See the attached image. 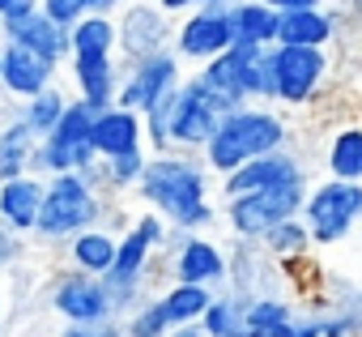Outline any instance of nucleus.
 Segmentation results:
<instances>
[{"label":"nucleus","instance_id":"obj_1","mask_svg":"<svg viewBox=\"0 0 362 337\" xmlns=\"http://www.w3.org/2000/svg\"><path fill=\"white\" fill-rule=\"evenodd\" d=\"M136 197L179 235H197L218 222V210L209 201V171L197 154H149L136 180Z\"/></svg>","mask_w":362,"mask_h":337},{"label":"nucleus","instance_id":"obj_2","mask_svg":"<svg viewBox=\"0 0 362 337\" xmlns=\"http://www.w3.org/2000/svg\"><path fill=\"white\" fill-rule=\"evenodd\" d=\"M286 145H290V124L277 111H269L260 103H247V107L222 115L218 132L201 149V162H205V171H214V176H230V171H239L243 162L264 158V154L286 149Z\"/></svg>","mask_w":362,"mask_h":337},{"label":"nucleus","instance_id":"obj_3","mask_svg":"<svg viewBox=\"0 0 362 337\" xmlns=\"http://www.w3.org/2000/svg\"><path fill=\"white\" fill-rule=\"evenodd\" d=\"M107 205H111V197L98 193L81 171L47 176L39 222H35V239L39 244H69L73 235H81L90 227H103Z\"/></svg>","mask_w":362,"mask_h":337},{"label":"nucleus","instance_id":"obj_4","mask_svg":"<svg viewBox=\"0 0 362 337\" xmlns=\"http://www.w3.org/2000/svg\"><path fill=\"white\" fill-rule=\"evenodd\" d=\"M90 124H94V111L81 107L77 98H69L60 124L35 145V162H30V171L35 176H69V171H86V166L98 162L94 145H90Z\"/></svg>","mask_w":362,"mask_h":337},{"label":"nucleus","instance_id":"obj_5","mask_svg":"<svg viewBox=\"0 0 362 337\" xmlns=\"http://www.w3.org/2000/svg\"><path fill=\"white\" fill-rule=\"evenodd\" d=\"M298 222L307 227L311 244H341L358 222H362V184H341V180H324L315 188H307Z\"/></svg>","mask_w":362,"mask_h":337},{"label":"nucleus","instance_id":"obj_6","mask_svg":"<svg viewBox=\"0 0 362 337\" xmlns=\"http://www.w3.org/2000/svg\"><path fill=\"white\" fill-rule=\"evenodd\" d=\"M218 124H222V107L214 103V94L197 77H184L175 90V103H170L166 145L175 154H201L209 145V137L218 132Z\"/></svg>","mask_w":362,"mask_h":337},{"label":"nucleus","instance_id":"obj_7","mask_svg":"<svg viewBox=\"0 0 362 337\" xmlns=\"http://www.w3.org/2000/svg\"><path fill=\"white\" fill-rule=\"evenodd\" d=\"M269 69H273V103L286 107H307L311 98H320L324 81H328V52L315 47H269Z\"/></svg>","mask_w":362,"mask_h":337},{"label":"nucleus","instance_id":"obj_8","mask_svg":"<svg viewBox=\"0 0 362 337\" xmlns=\"http://www.w3.org/2000/svg\"><path fill=\"white\" fill-rule=\"evenodd\" d=\"M307 188H273V193H252V197H235L226 201V227L239 244H260L273 227L298 218Z\"/></svg>","mask_w":362,"mask_h":337},{"label":"nucleus","instance_id":"obj_9","mask_svg":"<svg viewBox=\"0 0 362 337\" xmlns=\"http://www.w3.org/2000/svg\"><path fill=\"white\" fill-rule=\"evenodd\" d=\"M170 39H175V22L153 5V0H128V5L115 13V52L124 56L119 64L170 52Z\"/></svg>","mask_w":362,"mask_h":337},{"label":"nucleus","instance_id":"obj_10","mask_svg":"<svg viewBox=\"0 0 362 337\" xmlns=\"http://www.w3.org/2000/svg\"><path fill=\"white\" fill-rule=\"evenodd\" d=\"M179 81H184V64H179L175 52H158L149 60H132L119 64V86H115V107L145 115L162 94H170Z\"/></svg>","mask_w":362,"mask_h":337},{"label":"nucleus","instance_id":"obj_11","mask_svg":"<svg viewBox=\"0 0 362 337\" xmlns=\"http://www.w3.org/2000/svg\"><path fill=\"white\" fill-rule=\"evenodd\" d=\"M273 188H307V162L290 149H273L264 158L243 162L239 171L222 176V197H252V193H273Z\"/></svg>","mask_w":362,"mask_h":337},{"label":"nucleus","instance_id":"obj_12","mask_svg":"<svg viewBox=\"0 0 362 337\" xmlns=\"http://www.w3.org/2000/svg\"><path fill=\"white\" fill-rule=\"evenodd\" d=\"M226 47H235V35H230L226 9H218V5L192 9L184 22L175 26V39H170V52L179 56V64H209Z\"/></svg>","mask_w":362,"mask_h":337},{"label":"nucleus","instance_id":"obj_13","mask_svg":"<svg viewBox=\"0 0 362 337\" xmlns=\"http://www.w3.org/2000/svg\"><path fill=\"white\" fill-rule=\"evenodd\" d=\"M47 303L64 324H107L115 320L107 286L98 278H86L77 269H64L52 286H47Z\"/></svg>","mask_w":362,"mask_h":337},{"label":"nucleus","instance_id":"obj_14","mask_svg":"<svg viewBox=\"0 0 362 337\" xmlns=\"http://www.w3.org/2000/svg\"><path fill=\"white\" fill-rule=\"evenodd\" d=\"M175 244V256H170V278L184 282V286H205V290H218L222 282H230V261L226 252L205 239V235H170Z\"/></svg>","mask_w":362,"mask_h":337},{"label":"nucleus","instance_id":"obj_15","mask_svg":"<svg viewBox=\"0 0 362 337\" xmlns=\"http://www.w3.org/2000/svg\"><path fill=\"white\" fill-rule=\"evenodd\" d=\"M69 77H73V98L90 107L94 115L115 107V86H119V60L115 52H69Z\"/></svg>","mask_w":362,"mask_h":337},{"label":"nucleus","instance_id":"obj_16","mask_svg":"<svg viewBox=\"0 0 362 337\" xmlns=\"http://www.w3.org/2000/svg\"><path fill=\"white\" fill-rule=\"evenodd\" d=\"M0 39H5V47H22V52L47 60L56 69L69 60V30L52 26L39 9H30L22 18H5V22H0Z\"/></svg>","mask_w":362,"mask_h":337},{"label":"nucleus","instance_id":"obj_17","mask_svg":"<svg viewBox=\"0 0 362 337\" xmlns=\"http://www.w3.org/2000/svg\"><path fill=\"white\" fill-rule=\"evenodd\" d=\"M56 64L22 52V47H5L0 43V90H5L13 103H26L35 94H43L47 86H56Z\"/></svg>","mask_w":362,"mask_h":337},{"label":"nucleus","instance_id":"obj_18","mask_svg":"<svg viewBox=\"0 0 362 337\" xmlns=\"http://www.w3.org/2000/svg\"><path fill=\"white\" fill-rule=\"evenodd\" d=\"M43 188L47 180L26 171V176H13V180H0V222H5L13 235H35V222H39V205H43Z\"/></svg>","mask_w":362,"mask_h":337},{"label":"nucleus","instance_id":"obj_19","mask_svg":"<svg viewBox=\"0 0 362 337\" xmlns=\"http://www.w3.org/2000/svg\"><path fill=\"white\" fill-rule=\"evenodd\" d=\"M90 145H94L98 162L145 149L141 115H132V111H124V107H107V111H98V115H94V124H90Z\"/></svg>","mask_w":362,"mask_h":337},{"label":"nucleus","instance_id":"obj_20","mask_svg":"<svg viewBox=\"0 0 362 337\" xmlns=\"http://www.w3.org/2000/svg\"><path fill=\"white\" fill-rule=\"evenodd\" d=\"M345 26V13L328 9H303V13H277V47H315L324 52Z\"/></svg>","mask_w":362,"mask_h":337},{"label":"nucleus","instance_id":"obj_21","mask_svg":"<svg viewBox=\"0 0 362 337\" xmlns=\"http://www.w3.org/2000/svg\"><path fill=\"white\" fill-rule=\"evenodd\" d=\"M115 244H119V235L103 231V227H90V231L73 235L64 244L69 248V269H77L86 278H107L111 265H115Z\"/></svg>","mask_w":362,"mask_h":337},{"label":"nucleus","instance_id":"obj_22","mask_svg":"<svg viewBox=\"0 0 362 337\" xmlns=\"http://www.w3.org/2000/svg\"><path fill=\"white\" fill-rule=\"evenodd\" d=\"M230 18V35L239 47H273L277 43V13L260 0H239L226 9Z\"/></svg>","mask_w":362,"mask_h":337},{"label":"nucleus","instance_id":"obj_23","mask_svg":"<svg viewBox=\"0 0 362 337\" xmlns=\"http://www.w3.org/2000/svg\"><path fill=\"white\" fill-rule=\"evenodd\" d=\"M324 166H328V180L362 184V124H341L332 132L328 154H324Z\"/></svg>","mask_w":362,"mask_h":337},{"label":"nucleus","instance_id":"obj_24","mask_svg":"<svg viewBox=\"0 0 362 337\" xmlns=\"http://www.w3.org/2000/svg\"><path fill=\"white\" fill-rule=\"evenodd\" d=\"M214 295H218V290L170 282V286H166L162 295H153V299H158V307H162L166 324H170V329H179V324H201V316H205V307L214 303Z\"/></svg>","mask_w":362,"mask_h":337},{"label":"nucleus","instance_id":"obj_25","mask_svg":"<svg viewBox=\"0 0 362 337\" xmlns=\"http://www.w3.org/2000/svg\"><path fill=\"white\" fill-rule=\"evenodd\" d=\"M69 90H60V86H47L43 94H35V98H26V103H18V124L35 137V141H43L56 124H60V115H64V107H69Z\"/></svg>","mask_w":362,"mask_h":337},{"label":"nucleus","instance_id":"obj_26","mask_svg":"<svg viewBox=\"0 0 362 337\" xmlns=\"http://www.w3.org/2000/svg\"><path fill=\"white\" fill-rule=\"evenodd\" d=\"M35 137L18 124V115L0 128V180H13V176H26L30 162H35Z\"/></svg>","mask_w":362,"mask_h":337},{"label":"nucleus","instance_id":"obj_27","mask_svg":"<svg viewBox=\"0 0 362 337\" xmlns=\"http://www.w3.org/2000/svg\"><path fill=\"white\" fill-rule=\"evenodd\" d=\"M243 303H247V299L214 295V303H209L205 316H201V333H205V337H243V333H247V324H243Z\"/></svg>","mask_w":362,"mask_h":337},{"label":"nucleus","instance_id":"obj_28","mask_svg":"<svg viewBox=\"0 0 362 337\" xmlns=\"http://www.w3.org/2000/svg\"><path fill=\"white\" fill-rule=\"evenodd\" d=\"M69 52H115V18L86 13L69 30Z\"/></svg>","mask_w":362,"mask_h":337},{"label":"nucleus","instance_id":"obj_29","mask_svg":"<svg viewBox=\"0 0 362 337\" xmlns=\"http://www.w3.org/2000/svg\"><path fill=\"white\" fill-rule=\"evenodd\" d=\"M145 162H149V149H136V154H119V158H107V162H103V184H107V197L136 188L141 171H145Z\"/></svg>","mask_w":362,"mask_h":337},{"label":"nucleus","instance_id":"obj_30","mask_svg":"<svg viewBox=\"0 0 362 337\" xmlns=\"http://www.w3.org/2000/svg\"><path fill=\"white\" fill-rule=\"evenodd\" d=\"M260 248H264L269 256H277V261H294V256H303V252L311 248V235H307V227H303L298 218H290V222L273 227V231L260 239Z\"/></svg>","mask_w":362,"mask_h":337},{"label":"nucleus","instance_id":"obj_31","mask_svg":"<svg viewBox=\"0 0 362 337\" xmlns=\"http://www.w3.org/2000/svg\"><path fill=\"white\" fill-rule=\"evenodd\" d=\"M119 333H124V337H166V333H170V324H166V316H162L158 299L149 295L145 303H136V307L119 320Z\"/></svg>","mask_w":362,"mask_h":337},{"label":"nucleus","instance_id":"obj_32","mask_svg":"<svg viewBox=\"0 0 362 337\" xmlns=\"http://www.w3.org/2000/svg\"><path fill=\"white\" fill-rule=\"evenodd\" d=\"M39 13L60 30H73L90 13V0H39Z\"/></svg>","mask_w":362,"mask_h":337},{"label":"nucleus","instance_id":"obj_33","mask_svg":"<svg viewBox=\"0 0 362 337\" xmlns=\"http://www.w3.org/2000/svg\"><path fill=\"white\" fill-rule=\"evenodd\" d=\"M315 329H320V337H358V333H362L358 316L345 312V307H324V312H315Z\"/></svg>","mask_w":362,"mask_h":337},{"label":"nucleus","instance_id":"obj_34","mask_svg":"<svg viewBox=\"0 0 362 337\" xmlns=\"http://www.w3.org/2000/svg\"><path fill=\"white\" fill-rule=\"evenodd\" d=\"M22 252H26V239H22V235H13L5 222H0V269L18 265V261H22Z\"/></svg>","mask_w":362,"mask_h":337},{"label":"nucleus","instance_id":"obj_35","mask_svg":"<svg viewBox=\"0 0 362 337\" xmlns=\"http://www.w3.org/2000/svg\"><path fill=\"white\" fill-rule=\"evenodd\" d=\"M56 337H124V333L119 320H107V324H64Z\"/></svg>","mask_w":362,"mask_h":337},{"label":"nucleus","instance_id":"obj_36","mask_svg":"<svg viewBox=\"0 0 362 337\" xmlns=\"http://www.w3.org/2000/svg\"><path fill=\"white\" fill-rule=\"evenodd\" d=\"M273 13H303V9H324V0H260Z\"/></svg>","mask_w":362,"mask_h":337},{"label":"nucleus","instance_id":"obj_37","mask_svg":"<svg viewBox=\"0 0 362 337\" xmlns=\"http://www.w3.org/2000/svg\"><path fill=\"white\" fill-rule=\"evenodd\" d=\"M277 337H320V329H315V316H294Z\"/></svg>","mask_w":362,"mask_h":337},{"label":"nucleus","instance_id":"obj_38","mask_svg":"<svg viewBox=\"0 0 362 337\" xmlns=\"http://www.w3.org/2000/svg\"><path fill=\"white\" fill-rule=\"evenodd\" d=\"M153 5H158L166 18H175V13H184V18H188L192 9H201V5H205V0H153Z\"/></svg>","mask_w":362,"mask_h":337},{"label":"nucleus","instance_id":"obj_39","mask_svg":"<svg viewBox=\"0 0 362 337\" xmlns=\"http://www.w3.org/2000/svg\"><path fill=\"white\" fill-rule=\"evenodd\" d=\"M30 9H39V0H0V22H5V18H22Z\"/></svg>","mask_w":362,"mask_h":337},{"label":"nucleus","instance_id":"obj_40","mask_svg":"<svg viewBox=\"0 0 362 337\" xmlns=\"http://www.w3.org/2000/svg\"><path fill=\"white\" fill-rule=\"evenodd\" d=\"M128 0H90V13H103V18H115Z\"/></svg>","mask_w":362,"mask_h":337},{"label":"nucleus","instance_id":"obj_41","mask_svg":"<svg viewBox=\"0 0 362 337\" xmlns=\"http://www.w3.org/2000/svg\"><path fill=\"white\" fill-rule=\"evenodd\" d=\"M166 337H205V333H201V324H179V329H170Z\"/></svg>","mask_w":362,"mask_h":337},{"label":"nucleus","instance_id":"obj_42","mask_svg":"<svg viewBox=\"0 0 362 337\" xmlns=\"http://www.w3.org/2000/svg\"><path fill=\"white\" fill-rule=\"evenodd\" d=\"M345 13H349L358 26H362V0H345Z\"/></svg>","mask_w":362,"mask_h":337},{"label":"nucleus","instance_id":"obj_43","mask_svg":"<svg viewBox=\"0 0 362 337\" xmlns=\"http://www.w3.org/2000/svg\"><path fill=\"white\" fill-rule=\"evenodd\" d=\"M205 5H218V9H230V5H239V0H205Z\"/></svg>","mask_w":362,"mask_h":337},{"label":"nucleus","instance_id":"obj_44","mask_svg":"<svg viewBox=\"0 0 362 337\" xmlns=\"http://www.w3.org/2000/svg\"><path fill=\"white\" fill-rule=\"evenodd\" d=\"M0 329H5V286H0Z\"/></svg>","mask_w":362,"mask_h":337}]
</instances>
